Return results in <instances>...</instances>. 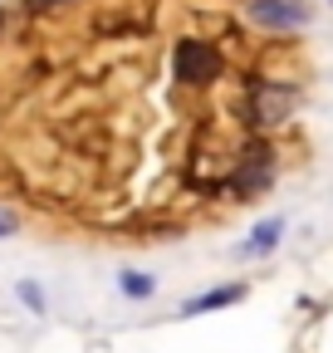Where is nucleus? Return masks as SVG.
<instances>
[{
  "mask_svg": "<svg viewBox=\"0 0 333 353\" xmlns=\"http://www.w3.org/2000/svg\"><path fill=\"white\" fill-rule=\"evenodd\" d=\"M240 299V285H230V290H216V294H201V299H191L186 304V314H206V309H221V304H235Z\"/></svg>",
  "mask_w": 333,
  "mask_h": 353,
  "instance_id": "obj_2",
  "label": "nucleus"
},
{
  "mask_svg": "<svg viewBox=\"0 0 333 353\" xmlns=\"http://www.w3.org/2000/svg\"><path fill=\"white\" fill-rule=\"evenodd\" d=\"M279 231H284V221H265V226L255 231V241H245V245H240V255H265V250H275Z\"/></svg>",
  "mask_w": 333,
  "mask_h": 353,
  "instance_id": "obj_1",
  "label": "nucleus"
},
{
  "mask_svg": "<svg viewBox=\"0 0 333 353\" xmlns=\"http://www.w3.org/2000/svg\"><path fill=\"white\" fill-rule=\"evenodd\" d=\"M20 294H25V304H30V309H45V299H39V290H34V285H20Z\"/></svg>",
  "mask_w": 333,
  "mask_h": 353,
  "instance_id": "obj_4",
  "label": "nucleus"
},
{
  "mask_svg": "<svg viewBox=\"0 0 333 353\" xmlns=\"http://www.w3.org/2000/svg\"><path fill=\"white\" fill-rule=\"evenodd\" d=\"M328 6H333V0H328Z\"/></svg>",
  "mask_w": 333,
  "mask_h": 353,
  "instance_id": "obj_6",
  "label": "nucleus"
},
{
  "mask_svg": "<svg viewBox=\"0 0 333 353\" xmlns=\"http://www.w3.org/2000/svg\"><path fill=\"white\" fill-rule=\"evenodd\" d=\"M10 231H15V216H10L6 206H0V236H10Z\"/></svg>",
  "mask_w": 333,
  "mask_h": 353,
  "instance_id": "obj_5",
  "label": "nucleus"
},
{
  "mask_svg": "<svg viewBox=\"0 0 333 353\" xmlns=\"http://www.w3.org/2000/svg\"><path fill=\"white\" fill-rule=\"evenodd\" d=\"M122 294L147 299V294H152V280H147V275H122Z\"/></svg>",
  "mask_w": 333,
  "mask_h": 353,
  "instance_id": "obj_3",
  "label": "nucleus"
}]
</instances>
